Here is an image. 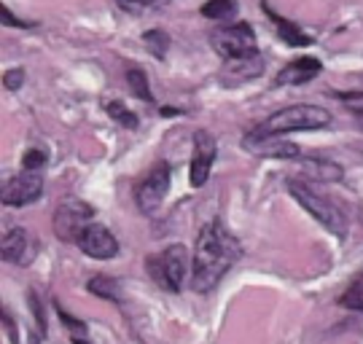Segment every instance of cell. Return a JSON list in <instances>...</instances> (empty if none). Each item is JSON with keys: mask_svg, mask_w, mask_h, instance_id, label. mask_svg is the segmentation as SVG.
Returning a JSON list of instances; mask_svg holds the SVG:
<instances>
[{"mask_svg": "<svg viewBox=\"0 0 363 344\" xmlns=\"http://www.w3.org/2000/svg\"><path fill=\"white\" fill-rule=\"evenodd\" d=\"M240 258H242L240 240L218 218L210 221L196 237L194 261H191V288L196 294H210Z\"/></svg>", "mask_w": 363, "mask_h": 344, "instance_id": "cell-1", "label": "cell"}, {"mask_svg": "<svg viewBox=\"0 0 363 344\" xmlns=\"http://www.w3.org/2000/svg\"><path fill=\"white\" fill-rule=\"evenodd\" d=\"M331 124V113L325 108L318 105H307V102H298V105H288L283 111L272 113L267 121H261L256 129V135L264 138H277V135H288V132H312V129H325Z\"/></svg>", "mask_w": 363, "mask_h": 344, "instance_id": "cell-2", "label": "cell"}, {"mask_svg": "<svg viewBox=\"0 0 363 344\" xmlns=\"http://www.w3.org/2000/svg\"><path fill=\"white\" fill-rule=\"evenodd\" d=\"M288 192H291V196H294L323 229H328L334 237H339V240L347 237L350 221H347L342 207H337L331 199H325L323 194H318L310 183H304V180H288Z\"/></svg>", "mask_w": 363, "mask_h": 344, "instance_id": "cell-3", "label": "cell"}, {"mask_svg": "<svg viewBox=\"0 0 363 344\" xmlns=\"http://www.w3.org/2000/svg\"><path fill=\"white\" fill-rule=\"evenodd\" d=\"M145 269L162 291L181 294L183 282L189 277V250H186V245H169L164 250L148 255Z\"/></svg>", "mask_w": 363, "mask_h": 344, "instance_id": "cell-4", "label": "cell"}, {"mask_svg": "<svg viewBox=\"0 0 363 344\" xmlns=\"http://www.w3.org/2000/svg\"><path fill=\"white\" fill-rule=\"evenodd\" d=\"M210 43L223 60L245 57L256 51V33L250 22H234V25H220L210 33Z\"/></svg>", "mask_w": 363, "mask_h": 344, "instance_id": "cell-5", "label": "cell"}, {"mask_svg": "<svg viewBox=\"0 0 363 344\" xmlns=\"http://www.w3.org/2000/svg\"><path fill=\"white\" fill-rule=\"evenodd\" d=\"M91 218H94V207L70 196L54 210V231H57V237L62 243H76L81 237V231L86 229L89 223H94Z\"/></svg>", "mask_w": 363, "mask_h": 344, "instance_id": "cell-6", "label": "cell"}, {"mask_svg": "<svg viewBox=\"0 0 363 344\" xmlns=\"http://www.w3.org/2000/svg\"><path fill=\"white\" fill-rule=\"evenodd\" d=\"M169 172H172V167L167 162H156L148 170V175L140 180L135 199H138V207H140L143 216H154L156 210L162 207V202H164V196L169 192Z\"/></svg>", "mask_w": 363, "mask_h": 344, "instance_id": "cell-7", "label": "cell"}, {"mask_svg": "<svg viewBox=\"0 0 363 344\" xmlns=\"http://www.w3.org/2000/svg\"><path fill=\"white\" fill-rule=\"evenodd\" d=\"M40 196H43V175L33 170H22L13 178H6L0 202L6 207H27V204L38 202Z\"/></svg>", "mask_w": 363, "mask_h": 344, "instance_id": "cell-8", "label": "cell"}, {"mask_svg": "<svg viewBox=\"0 0 363 344\" xmlns=\"http://www.w3.org/2000/svg\"><path fill=\"white\" fill-rule=\"evenodd\" d=\"M216 153H218V145H216V138L205 132V129H196L194 132V156H191V167H189V180L194 189H202L210 178V170H213V162H216Z\"/></svg>", "mask_w": 363, "mask_h": 344, "instance_id": "cell-9", "label": "cell"}, {"mask_svg": "<svg viewBox=\"0 0 363 344\" xmlns=\"http://www.w3.org/2000/svg\"><path fill=\"white\" fill-rule=\"evenodd\" d=\"M81 248V253H86L94 261H108L118 253V240L113 237V231L103 226V223H89L81 231V237L76 240Z\"/></svg>", "mask_w": 363, "mask_h": 344, "instance_id": "cell-10", "label": "cell"}, {"mask_svg": "<svg viewBox=\"0 0 363 344\" xmlns=\"http://www.w3.org/2000/svg\"><path fill=\"white\" fill-rule=\"evenodd\" d=\"M264 73V57L259 51L245 54V57H234V60H223V67L218 73V81L223 87H240Z\"/></svg>", "mask_w": 363, "mask_h": 344, "instance_id": "cell-11", "label": "cell"}, {"mask_svg": "<svg viewBox=\"0 0 363 344\" xmlns=\"http://www.w3.org/2000/svg\"><path fill=\"white\" fill-rule=\"evenodd\" d=\"M242 148L247 153H256V156H267V159H304L307 153L301 151L298 145L286 140H277V138H264V135H256V132H247L242 138Z\"/></svg>", "mask_w": 363, "mask_h": 344, "instance_id": "cell-12", "label": "cell"}, {"mask_svg": "<svg viewBox=\"0 0 363 344\" xmlns=\"http://www.w3.org/2000/svg\"><path fill=\"white\" fill-rule=\"evenodd\" d=\"M323 70V62L315 60V57H301L296 62H288L277 76H274V84L277 87H301V84H310L312 78L320 76Z\"/></svg>", "mask_w": 363, "mask_h": 344, "instance_id": "cell-13", "label": "cell"}, {"mask_svg": "<svg viewBox=\"0 0 363 344\" xmlns=\"http://www.w3.org/2000/svg\"><path fill=\"white\" fill-rule=\"evenodd\" d=\"M0 253H3V261L9 264H19L25 267L30 264V255H33V245H30V237L22 226H13L3 234V245H0Z\"/></svg>", "mask_w": 363, "mask_h": 344, "instance_id": "cell-14", "label": "cell"}, {"mask_svg": "<svg viewBox=\"0 0 363 344\" xmlns=\"http://www.w3.org/2000/svg\"><path fill=\"white\" fill-rule=\"evenodd\" d=\"M261 9H264V13L272 19V25H274V30H277V35L286 40L288 46H312V38L301 30V27L296 25V22H291V19H286V16H280L277 11H272L269 9V3L267 0H261Z\"/></svg>", "mask_w": 363, "mask_h": 344, "instance_id": "cell-15", "label": "cell"}, {"mask_svg": "<svg viewBox=\"0 0 363 344\" xmlns=\"http://www.w3.org/2000/svg\"><path fill=\"white\" fill-rule=\"evenodd\" d=\"M240 11V6H237V0H208L199 13L210 19V22H226V19H232L234 13Z\"/></svg>", "mask_w": 363, "mask_h": 344, "instance_id": "cell-16", "label": "cell"}, {"mask_svg": "<svg viewBox=\"0 0 363 344\" xmlns=\"http://www.w3.org/2000/svg\"><path fill=\"white\" fill-rule=\"evenodd\" d=\"M339 306L352 309V312H363V272H358L345 288V294L339 296Z\"/></svg>", "mask_w": 363, "mask_h": 344, "instance_id": "cell-17", "label": "cell"}, {"mask_svg": "<svg viewBox=\"0 0 363 344\" xmlns=\"http://www.w3.org/2000/svg\"><path fill=\"white\" fill-rule=\"evenodd\" d=\"M127 84H130L132 94L143 102H154V94H151V87H148V76L140 67H127Z\"/></svg>", "mask_w": 363, "mask_h": 344, "instance_id": "cell-18", "label": "cell"}, {"mask_svg": "<svg viewBox=\"0 0 363 344\" xmlns=\"http://www.w3.org/2000/svg\"><path fill=\"white\" fill-rule=\"evenodd\" d=\"M143 43H145V49L151 51L156 60H164V57H167L169 35L164 33V30H145V33H143Z\"/></svg>", "mask_w": 363, "mask_h": 344, "instance_id": "cell-19", "label": "cell"}, {"mask_svg": "<svg viewBox=\"0 0 363 344\" xmlns=\"http://www.w3.org/2000/svg\"><path fill=\"white\" fill-rule=\"evenodd\" d=\"M86 288H89L94 296H100V299L118 301V282L113 280V277H103V274H97V277H91Z\"/></svg>", "mask_w": 363, "mask_h": 344, "instance_id": "cell-20", "label": "cell"}, {"mask_svg": "<svg viewBox=\"0 0 363 344\" xmlns=\"http://www.w3.org/2000/svg\"><path fill=\"white\" fill-rule=\"evenodd\" d=\"M105 111H108V116H111L116 124H121L124 129H138V127H140V118L132 113L130 108H124L121 102H116V100L108 102V105H105Z\"/></svg>", "mask_w": 363, "mask_h": 344, "instance_id": "cell-21", "label": "cell"}, {"mask_svg": "<svg viewBox=\"0 0 363 344\" xmlns=\"http://www.w3.org/2000/svg\"><path fill=\"white\" fill-rule=\"evenodd\" d=\"M49 162V153L43 148H27L25 156H22V170H33V172H40Z\"/></svg>", "mask_w": 363, "mask_h": 344, "instance_id": "cell-22", "label": "cell"}, {"mask_svg": "<svg viewBox=\"0 0 363 344\" xmlns=\"http://www.w3.org/2000/svg\"><path fill=\"white\" fill-rule=\"evenodd\" d=\"M25 78H27V73L22 70V67H13V70H6V73H3V87H6L9 91L22 89V87H25Z\"/></svg>", "mask_w": 363, "mask_h": 344, "instance_id": "cell-23", "label": "cell"}, {"mask_svg": "<svg viewBox=\"0 0 363 344\" xmlns=\"http://www.w3.org/2000/svg\"><path fill=\"white\" fill-rule=\"evenodd\" d=\"M0 13H3V25H6V27H22V30H27V27H33V22H25V19L13 16L9 6H0Z\"/></svg>", "mask_w": 363, "mask_h": 344, "instance_id": "cell-24", "label": "cell"}, {"mask_svg": "<svg viewBox=\"0 0 363 344\" xmlns=\"http://www.w3.org/2000/svg\"><path fill=\"white\" fill-rule=\"evenodd\" d=\"M57 312H60V320H62V323H65L67 328H73V336H78V333H81V336H84V333H86V326H84V323H81V320H76V318H70V315H67L65 309H62V306L57 304Z\"/></svg>", "mask_w": 363, "mask_h": 344, "instance_id": "cell-25", "label": "cell"}, {"mask_svg": "<svg viewBox=\"0 0 363 344\" xmlns=\"http://www.w3.org/2000/svg\"><path fill=\"white\" fill-rule=\"evenodd\" d=\"M339 100H363V91H334Z\"/></svg>", "mask_w": 363, "mask_h": 344, "instance_id": "cell-26", "label": "cell"}, {"mask_svg": "<svg viewBox=\"0 0 363 344\" xmlns=\"http://www.w3.org/2000/svg\"><path fill=\"white\" fill-rule=\"evenodd\" d=\"M3 326H6L9 331H13V328H11V318H9V312H3ZM11 342L16 344V333H11Z\"/></svg>", "mask_w": 363, "mask_h": 344, "instance_id": "cell-27", "label": "cell"}, {"mask_svg": "<svg viewBox=\"0 0 363 344\" xmlns=\"http://www.w3.org/2000/svg\"><path fill=\"white\" fill-rule=\"evenodd\" d=\"M73 344H89V342H86L84 336H81V339H78V336H73Z\"/></svg>", "mask_w": 363, "mask_h": 344, "instance_id": "cell-28", "label": "cell"}]
</instances>
